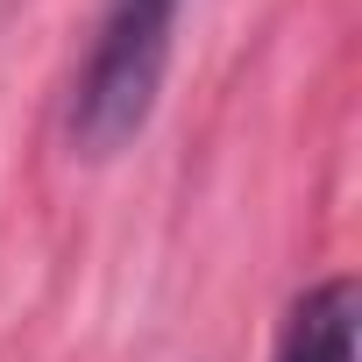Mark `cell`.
<instances>
[{
  "mask_svg": "<svg viewBox=\"0 0 362 362\" xmlns=\"http://www.w3.org/2000/svg\"><path fill=\"white\" fill-rule=\"evenodd\" d=\"M177 8L185 0H107L100 43H93V64H86V86H78V114H71L86 149L107 156L149 121L163 64H170Z\"/></svg>",
  "mask_w": 362,
  "mask_h": 362,
  "instance_id": "cell-1",
  "label": "cell"
},
{
  "mask_svg": "<svg viewBox=\"0 0 362 362\" xmlns=\"http://www.w3.org/2000/svg\"><path fill=\"white\" fill-rule=\"evenodd\" d=\"M277 362H355V284L348 277L298 298V313L277 341Z\"/></svg>",
  "mask_w": 362,
  "mask_h": 362,
  "instance_id": "cell-2",
  "label": "cell"
}]
</instances>
